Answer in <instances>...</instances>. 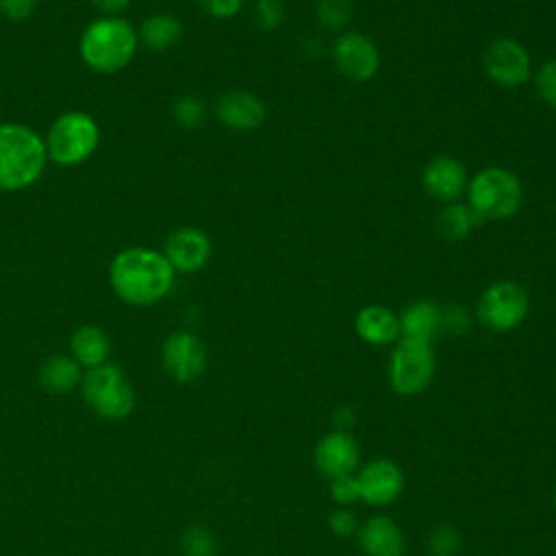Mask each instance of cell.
I'll return each mask as SVG.
<instances>
[{
	"instance_id": "obj_1",
	"label": "cell",
	"mask_w": 556,
	"mask_h": 556,
	"mask_svg": "<svg viewBox=\"0 0 556 556\" xmlns=\"http://www.w3.org/2000/svg\"><path fill=\"white\" fill-rule=\"evenodd\" d=\"M176 271L163 252L146 245L119 250L109 263V285L117 300L128 306H152L165 300Z\"/></svg>"
},
{
	"instance_id": "obj_2",
	"label": "cell",
	"mask_w": 556,
	"mask_h": 556,
	"mask_svg": "<svg viewBox=\"0 0 556 556\" xmlns=\"http://www.w3.org/2000/svg\"><path fill=\"white\" fill-rule=\"evenodd\" d=\"M48 165L43 137L22 122L0 124V191L15 193L33 187Z\"/></svg>"
},
{
	"instance_id": "obj_3",
	"label": "cell",
	"mask_w": 556,
	"mask_h": 556,
	"mask_svg": "<svg viewBox=\"0 0 556 556\" xmlns=\"http://www.w3.org/2000/svg\"><path fill=\"white\" fill-rule=\"evenodd\" d=\"M139 48L137 28L122 15H100L85 26L78 39L83 63L98 74L124 70Z\"/></svg>"
},
{
	"instance_id": "obj_4",
	"label": "cell",
	"mask_w": 556,
	"mask_h": 556,
	"mask_svg": "<svg viewBox=\"0 0 556 556\" xmlns=\"http://www.w3.org/2000/svg\"><path fill=\"white\" fill-rule=\"evenodd\" d=\"M467 204L482 222H504L523 202L521 180L506 167L491 165L473 174L467 182Z\"/></svg>"
},
{
	"instance_id": "obj_5",
	"label": "cell",
	"mask_w": 556,
	"mask_h": 556,
	"mask_svg": "<svg viewBox=\"0 0 556 556\" xmlns=\"http://www.w3.org/2000/svg\"><path fill=\"white\" fill-rule=\"evenodd\" d=\"M48 161L59 167H76L93 156L100 143L98 122L78 109L61 113L43 135Z\"/></svg>"
},
{
	"instance_id": "obj_6",
	"label": "cell",
	"mask_w": 556,
	"mask_h": 556,
	"mask_svg": "<svg viewBox=\"0 0 556 556\" xmlns=\"http://www.w3.org/2000/svg\"><path fill=\"white\" fill-rule=\"evenodd\" d=\"M80 393L91 413L106 421L126 419L137 406L135 389L124 369L115 363L87 369L80 382Z\"/></svg>"
},
{
	"instance_id": "obj_7",
	"label": "cell",
	"mask_w": 556,
	"mask_h": 556,
	"mask_svg": "<svg viewBox=\"0 0 556 556\" xmlns=\"http://www.w3.org/2000/svg\"><path fill=\"white\" fill-rule=\"evenodd\" d=\"M437 358L430 343L397 339L389 358V384L397 395H417L434 378Z\"/></svg>"
},
{
	"instance_id": "obj_8",
	"label": "cell",
	"mask_w": 556,
	"mask_h": 556,
	"mask_svg": "<svg viewBox=\"0 0 556 556\" xmlns=\"http://www.w3.org/2000/svg\"><path fill=\"white\" fill-rule=\"evenodd\" d=\"M530 313L528 291L513 280L489 285L476 304L478 321L493 332H510L519 328Z\"/></svg>"
},
{
	"instance_id": "obj_9",
	"label": "cell",
	"mask_w": 556,
	"mask_h": 556,
	"mask_svg": "<svg viewBox=\"0 0 556 556\" xmlns=\"http://www.w3.org/2000/svg\"><path fill=\"white\" fill-rule=\"evenodd\" d=\"M484 74L500 87L515 89L532 78L530 52L513 37L493 39L482 52Z\"/></svg>"
},
{
	"instance_id": "obj_10",
	"label": "cell",
	"mask_w": 556,
	"mask_h": 556,
	"mask_svg": "<svg viewBox=\"0 0 556 556\" xmlns=\"http://www.w3.org/2000/svg\"><path fill=\"white\" fill-rule=\"evenodd\" d=\"M332 61L339 74L352 83H367L380 70V50L371 37L343 30L332 43Z\"/></svg>"
},
{
	"instance_id": "obj_11",
	"label": "cell",
	"mask_w": 556,
	"mask_h": 556,
	"mask_svg": "<svg viewBox=\"0 0 556 556\" xmlns=\"http://www.w3.org/2000/svg\"><path fill=\"white\" fill-rule=\"evenodd\" d=\"M161 363L172 380L180 384L193 382L206 369L204 341L191 330H176L163 341Z\"/></svg>"
},
{
	"instance_id": "obj_12",
	"label": "cell",
	"mask_w": 556,
	"mask_h": 556,
	"mask_svg": "<svg viewBox=\"0 0 556 556\" xmlns=\"http://www.w3.org/2000/svg\"><path fill=\"white\" fill-rule=\"evenodd\" d=\"M361 500L369 506H389L404 491V471L391 458H374L356 473Z\"/></svg>"
},
{
	"instance_id": "obj_13",
	"label": "cell",
	"mask_w": 556,
	"mask_h": 556,
	"mask_svg": "<svg viewBox=\"0 0 556 556\" xmlns=\"http://www.w3.org/2000/svg\"><path fill=\"white\" fill-rule=\"evenodd\" d=\"M313 460L319 473L326 478L350 476L358 469L361 447L350 430H330L326 432L313 450Z\"/></svg>"
},
{
	"instance_id": "obj_14",
	"label": "cell",
	"mask_w": 556,
	"mask_h": 556,
	"mask_svg": "<svg viewBox=\"0 0 556 556\" xmlns=\"http://www.w3.org/2000/svg\"><path fill=\"white\" fill-rule=\"evenodd\" d=\"M161 252L176 274H193L208 263L213 245L202 228L182 226L167 235Z\"/></svg>"
},
{
	"instance_id": "obj_15",
	"label": "cell",
	"mask_w": 556,
	"mask_h": 556,
	"mask_svg": "<svg viewBox=\"0 0 556 556\" xmlns=\"http://www.w3.org/2000/svg\"><path fill=\"white\" fill-rule=\"evenodd\" d=\"M467 172L465 165L447 154L434 156L426 163L421 172V187L424 191L443 204L458 202V198L467 191Z\"/></svg>"
},
{
	"instance_id": "obj_16",
	"label": "cell",
	"mask_w": 556,
	"mask_h": 556,
	"mask_svg": "<svg viewBox=\"0 0 556 556\" xmlns=\"http://www.w3.org/2000/svg\"><path fill=\"white\" fill-rule=\"evenodd\" d=\"M215 117L230 130L250 132L265 122L267 109L256 93L245 89H230L217 98Z\"/></svg>"
},
{
	"instance_id": "obj_17",
	"label": "cell",
	"mask_w": 556,
	"mask_h": 556,
	"mask_svg": "<svg viewBox=\"0 0 556 556\" xmlns=\"http://www.w3.org/2000/svg\"><path fill=\"white\" fill-rule=\"evenodd\" d=\"M365 556H404L406 541L400 526L384 515L367 519L356 532Z\"/></svg>"
},
{
	"instance_id": "obj_18",
	"label": "cell",
	"mask_w": 556,
	"mask_h": 556,
	"mask_svg": "<svg viewBox=\"0 0 556 556\" xmlns=\"http://www.w3.org/2000/svg\"><path fill=\"white\" fill-rule=\"evenodd\" d=\"M354 328L356 334L369 345H391L400 339V317L382 304L363 306L356 313Z\"/></svg>"
},
{
	"instance_id": "obj_19",
	"label": "cell",
	"mask_w": 556,
	"mask_h": 556,
	"mask_svg": "<svg viewBox=\"0 0 556 556\" xmlns=\"http://www.w3.org/2000/svg\"><path fill=\"white\" fill-rule=\"evenodd\" d=\"M400 337L432 343L441 332V306L432 300H415L397 315Z\"/></svg>"
},
{
	"instance_id": "obj_20",
	"label": "cell",
	"mask_w": 556,
	"mask_h": 556,
	"mask_svg": "<svg viewBox=\"0 0 556 556\" xmlns=\"http://www.w3.org/2000/svg\"><path fill=\"white\" fill-rule=\"evenodd\" d=\"M109 354H111V339L100 326L85 324L72 332L70 356L83 369H93L98 365L109 363Z\"/></svg>"
},
{
	"instance_id": "obj_21",
	"label": "cell",
	"mask_w": 556,
	"mask_h": 556,
	"mask_svg": "<svg viewBox=\"0 0 556 556\" xmlns=\"http://www.w3.org/2000/svg\"><path fill=\"white\" fill-rule=\"evenodd\" d=\"M83 367L70 354H52L39 365V384L54 395H63L80 387Z\"/></svg>"
},
{
	"instance_id": "obj_22",
	"label": "cell",
	"mask_w": 556,
	"mask_h": 556,
	"mask_svg": "<svg viewBox=\"0 0 556 556\" xmlns=\"http://www.w3.org/2000/svg\"><path fill=\"white\" fill-rule=\"evenodd\" d=\"M139 43L152 52L172 50L182 37V24L169 13H152L137 28Z\"/></svg>"
},
{
	"instance_id": "obj_23",
	"label": "cell",
	"mask_w": 556,
	"mask_h": 556,
	"mask_svg": "<svg viewBox=\"0 0 556 556\" xmlns=\"http://www.w3.org/2000/svg\"><path fill=\"white\" fill-rule=\"evenodd\" d=\"M482 219L473 213L469 204L463 202H450L443 206V211L437 215V230L447 241H463L471 235V230Z\"/></svg>"
},
{
	"instance_id": "obj_24",
	"label": "cell",
	"mask_w": 556,
	"mask_h": 556,
	"mask_svg": "<svg viewBox=\"0 0 556 556\" xmlns=\"http://www.w3.org/2000/svg\"><path fill=\"white\" fill-rule=\"evenodd\" d=\"M172 117L174 122L185 130H195L206 119V104L191 93L178 96L172 104Z\"/></svg>"
},
{
	"instance_id": "obj_25",
	"label": "cell",
	"mask_w": 556,
	"mask_h": 556,
	"mask_svg": "<svg viewBox=\"0 0 556 556\" xmlns=\"http://www.w3.org/2000/svg\"><path fill=\"white\" fill-rule=\"evenodd\" d=\"M352 0H317L315 17L328 30H343L352 20Z\"/></svg>"
},
{
	"instance_id": "obj_26",
	"label": "cell",
	"mask_w": 556,
	"mask_h": 556,
	"mask_svg": "<svg viewBox=\"0 0 556 556\" xmlns=\"http://www.w3.org/2000/svg\"><path fill=\"white\" fill-rule=\"evenodd\" d=\"M180 549H182V556H215L217 543L208 528L193 523L185 528L180 536Z\"/></svg>"
},
{
	"instance_id": "obj_27",
	"label": "cell",
	"mask_w": 556,
	"mask_h": 556,
	"mask_svg": "<svg viewBox=\"0 0 556 556\" xmlns=\"http://www.w3.org/2000/svg\"><path fill=\"white\" fill-rule=\"evenodd\" d=\"M428 549L432 556H456L460 549V534L452 526H437L430 532Z\"/></svg>"
},
{
	"instance_id": "obj_28",
	"label": "cell",
	"mask_w": 556,
	"mask_h": 556,
	"mask_svg": "<svg viewBox=\"0 0 556 556\" xmlns=\"http://www.w3.org/2000/svg\"><path fill=\"white\" fill-rule=\"evenodd\" d=\"M469 328H471V317L463 306L447 304L441 308V332L450 337H460V334H467Z\"/></svg>"
},
{
	"instance_id": "obj_29",
	"label": "cell",
	"mask_w": 556,
	"mask_h": 556,
	"mask_svg": "<svg viewBox=\"0 0 556 556\" xmlns=\"http://www.w3.org/2000/svg\"><path fill=\"white\" fill-rule=\"evenodd\" d=\"M254 20L258 28L274 30L285 20V2L282 0H256L254 7Z\"/></svg>"
},
{
	"instance_id": "obj_30",
	"label": "cell",
	"mask_w": 556,
	"mask_h": 556,
	"mask_svg": "<svg viewBox=\"0 0 556 556\" xmlns=\"http://www.w3.org/2000/svg\"><path fill=\"white\" fill-rule=\"evenodd\" d=\"M534 87L543 102L556 109V59L545 61L534 74Z\"/></svg>"
},
{
	"instance_id": "obj_31",
	"label": "cell",
	"mask_w": 556,
	"mask_h": 556,
	"mask_svg": "<svg viewBox=\"0 0 556 556\" xmlns=\"http://www.w3.org/2000/svg\"><path fill=\"white\" fill-rule=\"evenodd\" d=\"M330 497H332V502L339 504V506H352L356 500H361L356 473L332 478V480H330Z\"/></svg>"
},
{
	"instance_id": "obj_32",
	"label": "cell",
	"mask_w": 556,
	"mask_h": 556,
	"mask_svg": "<svg viewBox=\"0 0 556 556\" xmlns=\"http://www.w3.org/2000/svg\"><path fill=\"white\" fill-rule=\"evenodd\" d=\"M330 532L339 539H350L358 532V517L350 506H339L337 510L330 513L328 517Z\"/></svg>"
},
{
	"instance_id": "obj_33",
	"label": "cell",
	"mask_w": 556,
	"mask_h": 556,
	"mask_svg": "<svg viewBox=\"0 0 556 556\" xmlns=\"http://www.w3.org/2000/svg\"><path fill=\"white\" fill-rule=\"evenodd\" d=\"M198 4L211 17L230 20V17H235L243 9L245 0H198Z\"/></svg>"
},
{
	"instance_id": "obj_34",
	"label": "cell",
	"mask_w": 556,
	"mask_h": 556,
	"mask_svg": "<svg viewBox=\"0 0 556 556\" xmlns=\"http://www.w3.org/2000/svg\"><path fill=\"white\" fill-rule=\"evenodd\" d=\"M37 9V0H0V13L11 22L28 20Z\"/></svg>"
},
{
	"instance_id": "obj_35",
	"label": "cell",
	"mask_w": 556,
	"mask_h": 556,
	"mask_svg": "<svg viewBox=\"0 0 556 556\" xmlns=\"http://www.w3.org/2000/svg\"><path fill=\"white\" fill-rule=\"evenodd\" d=\"M102 15H119L132 0H89Z\"/></svg>"
},
{
	"instance_id": "obj_36",
	"label": "cell",
	"mask_w": 556,
	"mask_h": 556,
	"mask_svg": "<svg viewBox=\"0 0 556 556\" xmlns=\"http://www.w3.org/2000/svg\"><path fill=\"white\" fill-rule=\"evenodd\" d=\"M332 421H334V428H337V430H350V426L356 421V413H354L350 406H339V408L334 410Z\"/></svg>"
},
{
	"instance_id": "obj_37",
	"label": "cell",
	"mask_w": 556,
	"mask_h": 556,
	"mask_svg": "<svg viewBox=\"0 0 556 556\" xmlns=\"http://www.w3.org/2000/svg\"><path fill=\"white\" fill-rule=\"evenodd\" d=\"M554 504H556V484H554Z\"/></svg>"
}]
</instances>
